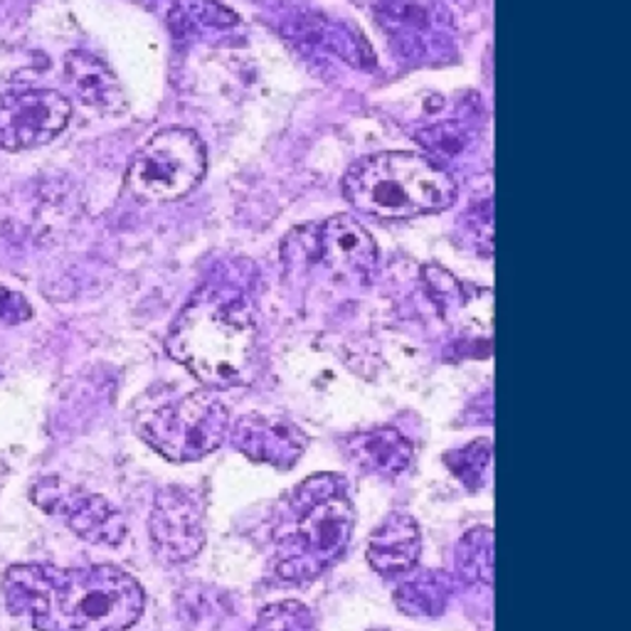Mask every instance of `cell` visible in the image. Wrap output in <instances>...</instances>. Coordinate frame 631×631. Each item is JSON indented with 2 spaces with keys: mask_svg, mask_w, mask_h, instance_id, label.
Wrapping results in <instances>:
<instances>
[{
  "mask_svg": "<svg viewBox=\"0 0 631 631\" xmlns=\"http://www.w3.org/2000/svg\"><path fill=\"white\" fill-rule=\"evenodd\" d=\"M5 594L38 631H129L143 611L141 584L114 565H17Z\"/></svg>",
  "mask_w": 631,
  "mask_h": 631,
  "instance_id": "1",
  "label": "cell"
},
{
  "mask_svg": "<svg viewBox=\"0 0 631 631\" xmlns=\"http://www.w3.org/2000/svg\"><path fill=\"white\" fill-rule=\"evenodd\" d=\"M168 353L213 390L250 386L260 373V333L244 289L227 279L200 287L171 326Z\"/></svg>",
  "mask_w": 631,
  "mask_h": 631,
  "instance_id": "2",
  "label": "cell"
},
{
  "mask_svg": "<svg viewBox=\"0 0 631 631\" xmlns=\"http://www.w3.org/2000/svg\"><path fill=\"white\" fill-rule=\"evenodd\" d=\"M355 528L349 481L316 474L279 503L272 526V572L281 582H311L345 553Z\"/></svg>",
  "mask_w": 631,
  "mask_h": 631,
  "instance_id": "3",
  "label": "cell"
},
{
  "mask_svg": "<svg viewBox=\"0 0 631 631\" xmlns=\"http://www.w3.org/2000/svg\"><path fill=\"white\" fill-rule=\"evenodd\" d=\"M343 195L363 215L409 219L452 207L456 182L422 153L382 151L353 163L343 178Z\"/></svg>",
  "mask_w": 631,
  "mask_h": 631,
  "instance_id": "4",
  "label": "cell"
},
{
  "mask_svg": "<svg viewBox=\"0 0 631 631\" xmlns=\"http://www.w3.org/2000/svg\"><path fill=\"white\" fill-rule=\"evenodd\" d=\"M230 413L210 392L149 400L136 413V429L151 450L171 462H195L230 434Z\"/></svg>",
  "mask_w": 631,
  "mask_h": 631,
  "instance_id": "5",
  "label": "cell"
},
{
  "mask_svg": "<svg viewBox=\"0 0 631 631\" xmlns=\"http://www.w3.org/2000/svg\"><path fill=\"white\" fill-rule=\"evenodd\" d=\"M205 143L195 131L168 126L149 136L131 155L126 186L141 203H176L203 182Z\"/></svg>",
  "mask_w": 631,
  "mask_h": 631,
  "instance_id": "6",
  "label": "cell"
},
{
  "mask_svg": "<svg viewBox=\"0 0 631 631\" xmlns=\"http://www.w3.org/2000/svg\"><path fill=\"white\" fill-rule=\"evenodd\" d=\"M72 104L54 89H15L0 94V149L30 151L67 129Z\"/></svg>",
  "mask_w": 631,
  "mask_h": 631,
  "instance_id": "7",
  "label": "cell"
},
{
  "mask_svg": "<svg viewBox=\"0 0 631 631\" xmlns=\"http://www.w3.org/2000/svg\"><path fill=\"white\" fill-rule=\"evenodd\" d=\"M30 496L35 506L65 518V523L89 543L118 545L126 538L124 518L112 503L65 479L45 477L35 483Z\"/></svg>",
  "mask_w": 631,
  "mask_h": 631,
  "instance_id": "8",
  "label": "cell"
},
{
  "mask_svg": "<svg viewBox=\"0 0 631 631\" xmlns=\"http://www.w3.org/2000/svg\"><path fill=\"white\" fill-rule=\"evenodd\" d=\"M149 530L153 551L163 560H193L205 543L203 506H200L195 491L186 487L163 489L153 501Z\"/></svg>",
  "mask_w": 631,
  "mask_h": 631,
  "instance_id": "9",
  "label": "cell"
},
{
  "mask_svg": "<svg viewBox=\"0 0 631 631\" xmlns=\"http://www.w3.org/2000/svg\"><path fill=\"white\" fill-rule=\"evenodd\" d=\"M316 252L324 267L341 281L368 283L378 264V247L370 232L351 215H336L316 230Z\"/></svg>",
  "mask_w": 631,
  "mask_h": 631,
  "instance_id": "10",
  "label": "cell"
},
{
  "mask_svg": "<svg viewBox=\"0 0 631 631\" xmlns=\"http://www.w3.org/2000/svg\"><path fill=\"white\" fill-rule=\"evenodd\" d=\"M232 444L252 462L291 469L306 450V434L283 419L244 415L230 427Z\"/></svg>",
  "mask_w": 631,
  "mask_h": 631,
  "instance_id": "11",
  "label": "cell"
},
{
  "mask_svg": "<svg viewBox=\"0 0 631 631\" xmlns=\"http://www.w3.org/2000/svg\"><path fill=\"white\" fill-rule=\"evenodd\" d=\"M422 551V535L415 518L392 514L375 528L368 543V563L382 578H402L413 572Z\"/></svg>",
  "mask_w": 631,
  "mask_h": 631,
  "instance_id": "12",
  "label": "cell"
},
{
  "mask_svg": "<svg viewBox=\"0 0 631 631\" xmlns=\"http://www.w3.org/2000/svg\"><path fill=\"white\" fill-rule=\"evenodd\" d=\"M65 75L72 91L91 109L104 114H118L126 109L122 85L112 70L94 54L75 50L65 60Z\"/></svg>",
  "mask_w": 631,
  "mask_h": 631,
  "instance_id": "13",
  "label": "cell"
},
{
  "mask_svg": "<svg viewBox=\"0 0 631 631\" xmlns=\"http://www.w3.org/2000/svg\"><path fill=\"white\" fill-rule=\"evenodd\" d=\"M343 446L355 466L382 477H395L413 462V444L392 427L353 434L345 439Z\"/></svg>",
  "mask_w": 631,
  "mask_h": 631,
  "instance_id": "14",
  "label": "cell"
},
{
  "mask_svg": "<svg viewBox=\"0 0 631 631\" xmlns=\"http://www.w3.org/2000/svg\"><path fill=\"white\" fill-rule=\"evenodd\" d=\"M450 594H452L450 580H446L442 572L422 570L417 572L415 578L400 584L395 592V602L405 615L434 617L442 615L446 602H450Z\"/></svg>",
  "mask_w": 631,
  "mask_h": 631,
  "instance_id": "15",
  "label": "cell"
},
{
  "mask_svg": "<svg viewBox=\"0 0 631 631\" xmlns=\"http://www.w3.org/2000/svg\"><path fill=\"white\" fill-rule=\"evenodd\" d=\"M491 442L481 439L464 450H456L446 454V466L459 477L471 491H479L489 479V466H491Z\"/></svg>",
  "mask_w": 631,
  "mask_h": 631,
  "instance_id": "16",
  "label": "cell"
},
{
  "mask_svg": "<svg viewBox=\"0 0 631 631\" xmlns=\"http://www.w3.org/2000/svg\"><path fill=\"white\" fill-rule=\"evenodd\" d=\"M250 631H316V621L308 607L287 600L264 609Z\"/></svg>",
  "mask_w": 631,
  "mask_h": 631,
  "instance_id": "17",
  "label": "cell"
},
{
  "mask_svg": "<svg viewBox=\"0 0 631 631\" xmlns=\"http://www.w3.org/2000/svg\"><path fill=\"white\" fill-rule=\"evenodd\" d=\"M464 545L469 551L462 553V575L469 578V582H491V535L489 530H471L466 535Z\"/></svg>",
  "mask_w": 631,
  "mask_h": 631,
  "instance_id": "18",
  "label": "cell"
},
{
  "mask_svg": "<svg viewBox=\"0 0 631 631\" xmlns=\"http://www.w3.org/2000/svg\"><path fill=\"white\" fill-rule=\"evenodd\" d=\"M33 316V306L21 291H13L0 283V321L5 324H23Z\"/></svg>",
  "mask_w": 631,
  "mask_h": 631,
  "instance_id": "19",
  "label": "cell"
}]
</instances>
